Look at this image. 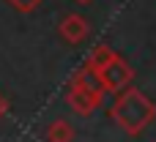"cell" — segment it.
Instances as JSON below:
<instances>
[{
    "instance_id": "cell-7",
    "label": "cell",
    "mask_w": 156,
    "mask_h": 142,
    "mask_svg": "<svg viewBox=\"0 0 156 142\" xmlns=\"http://www.w3.org/2000/svg\"><path fill=\"white\" fill-rule=\"evenodd\" d=\"M112 57H115V52H112L107 44H99V47H93V49L88 52V63H85V66H90L93 71H101Z\"/></svg>"
},
{
    "instance_id": "cell-9",
    "label": "cell",
    "mask_w": 156,
    "mask_h": 142,
    "mask_svg": "<svg viewBox=\"0 0 156 142\" xmlns=\"http://www.w3.org/2000/svg\"><path fill=\"white\" fill-rule=\"evenodd\" d=\"M5 115H8V99L0 93V118H5Z\"/></svg>"
},
{
    "instance_id": "cell-6",
    "label": "cell",
    "mask_w": 156,
    "mask_h": 142,
    "mask_svg": "<svg viewBox=\"0 0 156 142\" xmlns=\"http://www.w3.org/2000/svg\"><path fill=\"white\" fill-rule=\"evenodd\" d=\"M71 82L74 85H82V88H88V90H96V93H104V88H101V79H99V71H93L90 66H82L74 77H71Z\"/></svg>"
},
{
    "instance_id": "cell-1",
    "label": "cell",
    "mask_w": 156,
    "mask_h": 142,
    "mask_svg": "<svg viewBox=\"0 0 156 142\" xmlns=\"http://www.w3.org/2000/svg\"><path fill=\"white\" fill-rule=\"evenodd\" d=\"M118 99L110 107V118L132 137H137L140 131H145L156 118V104L137 88H123L121 93H115Z\"/></svg>"
},
{
    "instance_id": "cell-3",
    "label": "cell",
    "mask_w": 156,
    "mask_h": 142,
    "mask_svg": "<svg viewBox=\"0 0 156 142\" xmlns=\"http://www.w3.org/2000/svg\"><path fill=\"white\" fill-rule=\"evenodd\" d=\"M66 101L77 115H93L104 104V93H96V90H88V88L71 82L69 90H66Z\"/></svg>"
},
{
    "instance_id": "cell-5",
    "label": "cell",
    "mask_w": 156,
    "mask_h": 142,
    "mask_svg": "<svg viewBox=\"0 0 156 142\" xmlns=\"http://www.w3.org/2000/svg\"><path fill=\"white\" fill-rule=\"evenodd\" d=\"M47 142H74V126L69 123V120H52L49 126H47Z\"/></svg>"
},
{
    "instance_id": "cell-10",
    "label": "cell",
    "mask_w": 156,
    "mask_h": 142,
    "mask_svg": "<svg viewBox=\"0 0 156 142\" xmlns=\"http://www.w3.org/2000/svg\"><path fill=\"white\" fill-rule=\"evenodd\" d=\"M77 3H82V5H85V3H93V0H77Z\"/></svg>"
},
{
    "instance_id": "cell-2",
    "label": "cell",
    "mask_w": 156,
    "mask_h": 142,
    "mask_svg": "<svg viewBox=\"0 0 156 142\" xmlns=\"http://www.w3.org/2000/svg\"><path fill=\"white\" fill-rule=\"evenodd\" d=\"M99 79H101V88H104V93H121L123 88H129L132 85V79H134V68L123 60V57H112L101 71H99Z\"/></svg>"
},
{
    "instance_id": "cell-4",
    "label": "cell",
    "mask_w": 156,
    "mask_h": 142,
    "mask_svg": "<svg viewBox=\"0 0 156 142\" xmlns=\"http://www.w3.org/2000/svg\"><path fill=\"white\" fill-rule=\"evenodd\" d=\"M58 33H60V38H63L66 44H80V41L88 38L90 25H88V19H85L82 14H66V16L60 19Z\"/></svg>"
},
{
    "instance_id": "cell-8",
    "label": "cell",
    "mask_w": 156,
    "mask_h": 142,
    "mask_svg": "<svg viewBox=\"0 0 156 142\" xmlns=\"http://www.w3.org/2000/svg\"><path fill=\"white\" fill-rule=\"evenodd\" d=\"M41 3H44V0H8V5H11V8H16V11H22V14L36 11Z\"/></svg>"
}]
</instances>
